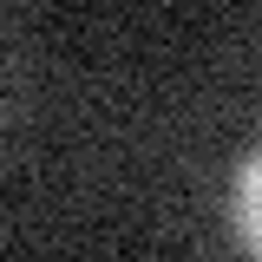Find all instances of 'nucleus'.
<instances>
[{
	"mask_svg": "<svg viewBox=\"0 0 262 262\" xmlns=\"http://www.w3.org/2000/svg\"><path fill=\"white\" fill-rule=\"evenodd\" d=\"M229 223H236V236H243V249L262 256V151L243 158L236 184H229Z\"/></svg>",
	"mask_w": 262,
	"mask_h": 262,
	"instance_id": "obj_1",
	"label": "nucleus"
}]
</instances>
